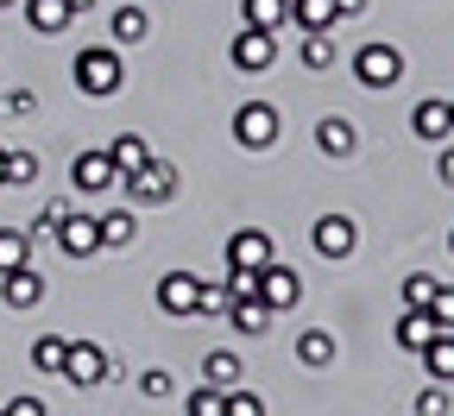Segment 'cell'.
Returning a JSON list of instances; mask_svg holds the SVG:
<instances>
[{
    "mask_svg": "<svg viewBox=\"0 0 454 416\" xmlns=\"http://www.w3.org/2000/svg\"><path fill=\"white\" fill-rule=\"evenodd\" d=\"M70 76H76V89H82V95L107 101V95H121V82H127V64H121V51H107V44H95V51H76V64H70Z\"/></svg>",
    "mask_w": 454,
    "mask_h": 416,
    "instance_id": "6da1fadb",
    "label": "cell"
},
{
    "mask_svg": "<svg viewBox=\"0 0 454 416\" xmlns=\"http://www.w3.org/2000/svg\"><path fill=\"white\" fill-rule=\"evenodd\" d=\"M354 82L372 89V95L404 82V57H397V44H360L354 51Z\"/></svg>",
    "mask_w": 454,
    "mask_h": 416,
    "instance_id": "7a4b0ae2",
    "label": "cell"
},
{
    "mask_svg": "<svg viewBox=\"0 0 454 416\" xmlns=\"http://www.w3.org/2000/svg\"><path fill=\"white\" fill-rule=\"evenodd\" d=\"M278 133H284V121H278V107H271V101H247V107L234 114V139H240L247 152H271Z\"/></svg>",
    "mask_w": 454,
    "mask_h": 416,
    "instance_id": "3957f363",
    "label": "cell"
},
{
    "mask_svg": "<svg viewBox=\"0 0 454 416\" xmlns=\"http://www.w3.org/2000/svg\"><path fill=\"white\" fill-rule=\"evenodd\" d=\"M227 57H234V70L259 76V70H271V64H278V32H265V26H240V32H234V44H227Z\"/></svg>",
    "mask_w": 454,
    "mask_h": 416,
    "instance_id": "277c9868",
    "label": "cell"
},
{
    "mask_svg": "<svg viewBox=\"0 0 454 416\" xmlns=\"http://www.w3.org/2000/svg\"><path fill=\"white\" fill-rule=\"evenodd\" d=\"M127 196L133 202H170V196H177V164L145 158L139 170H127Z\"/></svg>",
    "mask_w": 454,
    "mask_h": 416,
    "instance_id": "5b68a950",
    "label": "cell"
},
{
    "mask_svg": "<svg viewBox=\"0 0 454 416\" xmlns=\"http://www.w3.org/2000/svg\"><path fill=\"white\" fill-rule=\"evenodd\" d=\"M158 310L164 316H196L202 310V278L196 271H164L158 278Z\"/></svg>",
    "mask_w": 454,
    "mask_h": 416,
    "instance_id": "8992f818",
    "label": "cell"
},
{
    "mask_svg": "<svg viewBox=\"0 0 454 416\" xmlns=\"http://www.w3.org/2000/svg\"><path fill=\"white\" fill-rule=\"evenodd\" d=\"M259 296H265V310H271V316H278V310H297V303H303V278H297L291 265H278V259H271V265L259 271Z\"/></svg>",
    "mask_w": 454,
    "mask_h": 416,
    "instance_id": "52a82bcc",
    "label": "cell"
},
{
    "mask_svg": "<svg viewBox=\"0 0 454 416\" xmlns=\"http://www.w3.org/2000/svg\"><path fill=\"white\" fill-rule=\"evenodd\" d=\"M57 247H64L70 259H95V253H101V221L70 208L64 221H57Z\"/></svg>",
    "mask_w": 454,
    "mask_h": 416,
    "instance_id": "ba28073f",
    "label": "cell"
},
{
    "mask_svg": "<svg viewBox=\"0 0 454 416\" xmlns=\"http://www.w3.org/2000/svg\"><path fill=\"white\" fill-rule=\"evenodd\" d=\"M309 247H316L322 259H348V253L360 247V233H354V221H348V215H322V221L309 227Z\"/></svg>",
    "mask_w": 454,
    "mask_h": 416,
    "instance_id": "9c48e42d",
    "label": "cell"
},
{
    "mask_svg": "<svg viewBox=\"0 0 454 416\" xmlns=\"http://www.w3.org/2000/svg\"><path fill=\"white\" fill-rule=\"evenodd\" d=\"M64 379L82 385V391L101 385V379H107V353H101L95 341H70V347H64Z\"/></svg>",
    "mask_w": 454,
    "mask_h": 416,
    "instance_id": "30bf717a",
    "label": "cell"
},
{
    "mask_svg": "<svg viewBox=\"0 0 454 416\" xmlns=\"http://www.w3.org/2000/svg\"><path fill=\"white\" fill-rule=\"evenodd\" d=\"M70 184H76L82 196H101V190H114V184H121V170H114V158H107V152H76V164H70Z\"/></svg>",
    "mask_w": 454,
    "mask_h": 416,
    "instance_id": "8fae6325",
    "label": "cell"
},
{
    "mask_svg": "<svg viewBox=\"0 0 454 416\" xmlns=\"http://www.w3.org/2000/svg\"><path fill=\"white\" fill-rule=\"evenodd\" d=\"M271 265V240L259 227H240V233H227V271H259Z\"/></svg>",
    "mask_w": 454,
    "mask_h": 416,
    "instance_id": "7c38bea8",
    "label": "cell"
},
{
    "mask_svg": "<svg viewBox=\"0 0 454 416\" xmlns=\"http://www.w3.org/2000/svg\"><path fill=\"white\" fill-rule=\"evenodd\" d=\"M0 296H7V310H38L44 303V278L32 271V259L13 265V271H0Z\"/></svg>",
    "mask_w": 454,
    "mask_h": 416,
    "instance_id": "4fadbf2b",
    "label": "cell"
},
{
    "mask_svg": "<svg viewBox=\"0 0 454 416\" xmlns=\"http://www.w3.org/2000/svg\"><path fill=\"white\" fill-rule=\"evenodd\" d=\"M354 145H360L354 139V121H340V114H328V121L316 127V152L322 158H354Z\"/></svg>",
    "mask_w": 454,
    "mask_h": 416,
    "instance_id": "5bb4252c",
    "label": "cell"
},
{
    "mask_svg": "<svg viewBox=\"0 0 454 416\" xmlns=\"http://www.w3.org/2000/svg\"><path fill=\"white\" fill-rule=\"evenodd\" d=\"M411 133H417V139H448V133H454L448 101H417V107H411Z\"/></svg>",
    "mask_w": 454,
    "mask_h": 416,
    "instance_id": "9a60e30c",
    "label": "cell"
},
{
    "mask_svg": "<svg viewBox=\"0 0 454 416\" xmlns=\"http://www.w3.org/2000/svg\"><path fill=\"white\" fill-rule=\"evenodd\" d=\"M417 360L429 366V379H435V385H454V328H435V341L417 353Z\"/></svg>",
    "mask_w": 454,
    "mask_h": 416,
    "instance_id": "2e32d148",
    "label": "cell"
},
{
    "mask_svg": "<svg viewBox=\"0 0 454 416\" xmlns=\"http://www.w3.org/2000/svg\"><path fill=\"white\" fill-rule=\"evenodd\" d=\"M26 20H32V32H44V38H57L64 26H76L70 0H26Z\"/></svg>",
    "mask_w": 454,
    "mask_h": 416,
    "instance_id": "e0dca14e",
    "label": "cell"
},
{
    "mask_svg": "<svg viewBox=\"0 0 454 416\" xmlns=\"http://www.w3.org/2000/svg\"><path fill=\"white\" fill-rule=\"evenodd\" d=\"M435 341V316L429 310H404V316H397V347H404V353H423Z\"/></svg>",
    "mask_w": 454,
    "mask_h": 416,
    "instance_id": "ac0fdd59",
    "label": "cell"
},
{
    "mask_svg": "<svg viewBox=\"0 0 454 416\" xmlns=\"http://www.w3.org/2000/svg\"><path fill=\"white\" fill-rule=\"evenodd\" d=\"M247 379V366H240V353H227V347H215L208 360H202V385H221V391H234Z\"/></svg>",
    "mask_w": 454,
    "mask_h": 416,
    "instance_id": "d6986e66",
    "label": "cell"
},
{
    "mask_svg": "<svg viewBox=\"0 0 454 416\" xmlns=\"http://www.w3.org/2000/svg\"><path fill=\"white\" fill-rule=\"evenodd\" d=\"M334 353H340V341H334L328 328H303V334H297V360H303V366H334Z\"/></svg>",
    "mask_w": 454,
    "mask_h": 416,
    "instance_id": "ffe728a7",
    "label": "cell"
},
{
    "mask_svg": "<svg viewBox=\"0 0 454 416\" xmlns=\"http://www.w3.org/2000/svg\"><path fill=\"white\" fill-rule=\"evenodd\" d=\"M227 322H234L240 334H265L271 310H265V296H234V303H227Z\"/></svg>",
    "mask_w": 454,
    "mask_h": 416,
    "instance_id": "44dd1931",
    "label": "cell"
},
{
    "mask_svg": "<svg viewBox=\"0 0 454 416\" xmlns=\"http://www.w3.org/2000/svg\"><path fill=\"white\" fill-rule=\"evenodd\" d=\"M291 20H297L303 32H328V26H340L334 0H291Z\"/></svg>",
    "mask_w": 454,
    "mask_h": 416,
    "instance_id": "7402d4cb",
    "label": "cell"
},
{
    "mask_svg": "<svg viewBox=\"0 0 454 416\" xmlns=\"http://www.w3.org/2000/svg\"><path fill=\"white\" fill-rule=\"evenodd\" d=\"M107 158H114V170L127 177V170H139V164H145L152 152H145V139H139V133H121V139L107 145Z\"/></svg>",
    "mask_w": 454,
    "mask_h": 416,
    "instance_id": "603a6c76",
    "label": "cell"
},
{
    "mask_svg": "<svg viewBox=\"0 0 454 416\" xmlns=\"http://www.w3.org/2000/svg\"><path fill=\"white\" fill-rule=\"evenodd\" d=\"M133 233H139L133 208H114V215H101V247H133Z\"/></svg>",
    "mask_w": 454,
    "mask_h": 416,
    "instance_id": "cb8c5ba5",
    "label": "cell"
},
{
    "mask_svg": "<svg viewBox=\"0 0 454 416\" xmlns=\"http://www.w3.org/2000/svg\"><path fill=\"white\" fill-rule=\"evenodd\" d=\"M107 32H114V44H139V38L152 32V20H145L139 7H121V13H114V26H107Z\"/></svg>",
    "mask_w": 454,
    "mask_h": 416,
    "instance_id": "d4e9b609",
    "label": "cell"
},
{
    "mask_svg": "<svg viewBox=\"0 0 454 416\" xmlns=\"http://www.w3.org/2000/svg\"><path fill=\"white\" fill-rule=\"evenodd\" d=\"M303 70H328L334 64V32H303Z\"/></svg>",
    "mask_w": 454,
    "mask_h": 416,
    "instance_id": "484cf974",
    "label": "cell"
},
{
    "mask_svg": "<svg viewBox=\"0 0 454 416\" xmlns=\"http://www.w3.org/2000/svg\"><path fill=\"white\" fill-rule=\"evenodd\" d=\"M284 20H291V0H247V26H265V32H278Z\"/></svg>",
    "mask_w": 454,
    "mask_h": 416,
    "instance_id": "4316f807",
    "label": "cell"
},
{
    "mask_svg": "<svg viewBox=\"0 0 454 416\" xmlns=\"http://www.w3.org/2000/svg\"><path fill=\"white\" fill-rule=\"evenodd\" d=\"M64 347H70L64 334H38V347H32V366H38V373H64Z\"/></svg>",
    "mask_w": 454,
    "mask_h": 416,
    "instance_id": "83f0119b",
    "label": "cell"
},
{
    "mask_svg": "<svg viewBox=\"0 0 454 416\" xmlns=\"http://www.w3.org/2000/svg\"><path fill=\"white\" fill-rule=\"evenodd\" d=\"M435 290H442V278H429V271L404 278V310H429V303H435Z\"/></svg>",
    "mask_w": 454,
    "mask_h": 416,
    "instance_id": "f1b7e54d",
    "label": "cell"
},
{
    "mask_svg": "<svg viewBox=\"0 0 454 416\" xmlns=\"http://www.w3.org/2000/svg\"><path fill=\"white\" fill-rule=\"evenodd\" d=\"M26 253H32V233H0V271H13V265H26Z\"/></svg>",
    "mask_w": 454,
    "mask_h": 416,
    "instance_id": "f546056e",
    "label": "cell"
},
{
    "mask_svg": "<svg viewBox=\"0 0 454 416\" xmlns=\"http://www.w3.org/2000/svg\"><path fill=\"white\" fill-rule=\"evenodd\" d=\"M227 303H234V290H227L221 278H202V310L196 316H227Z\"/></svg>",
    "mask_w": 454,
    "mask_h": 416,
    "instance_id": "4dcf8cb0",
    "label": "cell"
},
{
    "mask_svg": "<svg viewBox=\"0 0 454 416\" xmlns=\"http://www.w3.org/2000/svg\"><path fill=\"white\" fill-rule=\"evenodd\" d=\"M221 416H265V404H259L253 391H240V385H234V391L221 397Z\"/></svg>",
    "mask_w": 454,
    "mask_h": 416,
    "instance_id": "1f68e13d",
    "label": "cell"
},
{
    "mask_svg": "<svg viewBox=\"0 0 454 416\" xmlns=\"http://www.w3.org/2000/svg\"><path fill=\"white\" fill-rule=\"evenodd\" d=\"M221 397H227L221 385H202V391H190V404H184V410H190V416H221Z\"/></svg>",
    "mask_w": 454,
    "mask_h": 416,
    "instance_id": "d6a6232c",
    "label": "cell"
},
{
    "mask_svg": "<svg viewBox=\"0 0 454 416\" xmlns=\"http://www.w3.org/2000/svg\"><path fill=\"white\" fill-rule=\"evenodd\" d=\"M139 391H145V397H170V391H177V379H170L164 366H145V373H139Z\"/></svg>",
    "mask_w": 454,
    "mask_h": 416,
    "instance_id": "836d02e7",
    "label": "cell"
},
{
    "mask_svg": "<svg viewBox=\"0 0 454 416\" xmlns=\"http://www.w3.org/2000/svg\"><path fill=\"white\" fill-rule=\"evenodd\" d=\"M417 416H448V385H423L417 391Z\"/></svg>",
    "mask_w": 454,
    "mask_h": 416,
    "instance_id": "e575fe53",
    "label": "cell"
},
{
    "mask_svg": "<svg viewBox=\"0 0 454 416\" xmlns=\"http://www.w3.org/2000/svg\"><path fill=\"white\" fill-rule=\"evenodd\" d=\"M0 114H13V121H32V114H38V95H32V89H13L7 101H0Z\"/></svg>",
    "mask_w": 454,
    "mask_h": 416,
    "instance_id": "d590c367",
    "label": "cell"
},
{
    "mask_svg": "<svg viewBox=\"0 0 454 416\" xmlns=\"http://www.w3.org/2000/svg\"><path fill=\"white\" fill-rule=\"evenodd\" d=\"M38 177V158L32 152H7V184H32Z\"/></svg>",
    "mask_w": 454,
    "mask_h": 416,
    "instance_id": "8d00e7d4",
    "label": "cell"
},
{
    "mask_svg": "<svg viewBox=\"0 0 454 416\" xmlns=\"http://www.w3.org/2000/svg\"><path fill=\"white\" fill-rule=\"evenodd\" d=\"M429 316H435V328H454V284H442V290H435Z\"/></svg>",
    "mask_w": 454,
    "mask_h": 416,
    "instance_id": "74e56055",
    "label": "cell"
},
{
    "mask_svg": "<svg viewBox=\"0 0 454 416\" xmlns=\"http://www.w3.org/2000/svg\"><path fill=\"white\" fill-rule=\"evenodd\" d=\"M64 215H70V202H51V208H44V215L26 227V233H32V240H38V233H57V221H64Z\"/></svg>",
    "mask_w": 454,
    "mask_h": 416,
    "instance_id": "f35d334b",
    "label": "cell"
},
{
    "mask_svg": "<svg viewBox=\"0 0 454 416\" xmlns=\"http://www.w3.org/2000/svg\"><path fill=\"white\" fill-rule=\"evenodd\" d=\"M0 410H7V416H44L38 397H13V404H0Z\"/></svg>",
    "mask_w": 454,
    "mask_h": 416,
    "instance_id": "ab89813d",
    "label": "cell"
},
{
    "mask_svg": "<svg viewBox=\"0 0 454 416\" xmlns=\"http://www.w3.org/2000/svg\"><path fill=\"white\" fill-rule=\"evenodd\" d=\"M435 177H442V184L454 190V152H442V164H435Z\"/></svg>",
    "mask_w": 454,
    "mask_h": 416,
    "instance_id": "60d3db41",
    "label": "cell"
},
{
    "mask_svg": "<svg viewBox=\"0 0 454 416\" xmlns=\"http://www.w3.org/2000/svg\"><path fill=\"white\" fill-rule=\"evenodd\" d=\"M334 13H340V20H354V13H366V0H334Z\"/></svg>",
    "mask_w": 454,
    "mask_h": 416,
    "instance_id": "b9f144b4",
    "label": "cell"
},
{
    "mask_svg": "<svg viewBox=\"0 0 454 416\" xmlns=\"http://www.w3.org/2000/svg\"><path fill=\"white\" fill-rule=\"evenodd\" d=\"M70 13L82 20V13H95V0H70Z\"/></svg>",
    "mask_w": 454,
    "mask_h": 416,
    "instance_id": "7bdbcfd3",
    "label": "cell"
},
{
    "mask_svg": "<svg viewBox=\"0 0 454 416\" xmlns=\"http://www.w3.org/2000/svg\"><path fill=\"white\" fill-rule=\"evenodd\" d=\"M0 184H7V152H0Z\"/></svg>",
    "mask_w": 454,
    "mask_h": 416,
    "instance_id": "ee69618b",
    "label": "cell"
},
{
    "mask_svg": "<svg viewBox=\"0 0 454 416\" xmlns=\"http://www.w3.org/2000/svg\"><path fill=\"white\" fill-rule=\"evenodd\" d=\"M0 7H20V0H0Z\"/></svg>",
    "mask_w": 454,
    "mask_h": 416,
    "instance_id": "f6af8a7d",
    "label": "cell"
},
{
    "mask_svg": "<svg viewBox=\"0 0 454 416\" xmlns=\"http://www.w3.org/2000/svg\"><path fill=\"white\" fill-rule=\"evenodd\" d=\"M448 253H454V233H448Z\"/></svg>",
    "mask_w": 454,
    "mask_h": 416,
    "instance_id": "bcb514c9",
    "label": "cell"
},
{
    "mask_svg": "<svg viewBox=\"0 0 454 416\" xmlns=\"http://www.w3.org/2000/svg\"><path fill=\"white\" fill-rule=\"evenodd\" d=\"M448 114H454V101H448Z\"/></svg>",
    "mask_w": 454,
    "mask_h": 416,
    "instance_id": "7dc6e473",
    "label": "cell"
},
{
    "mask_svg": "<svg viewBox=\"0 0 454 416\" xmlns=\"http://www.w3.org/2000/svg\"><path fill=\"white\" fill-rule=\"evenodd\" d=\"M0 416H7V410H0Z\"/></svg>",
    "mask_w": 454,
    "mask_h": 416,
    "instance_id": "c3c4849f",
    "label": "cell"
}]
</instances>
